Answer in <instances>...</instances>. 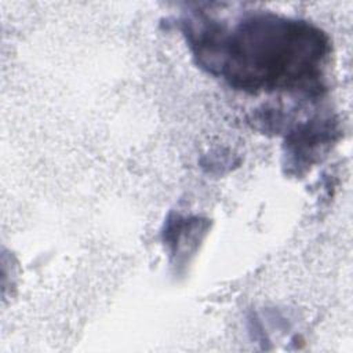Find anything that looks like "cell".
<instances>
[{
    "mask_svg": "<svg viewBox=\"0 0 353 353\" xmlns=\"http://www.w3.org/2000/svg\"><path fill=\"white\" fill-rule=\"evenodd\" d=\"M331 54L330 37L314 23L254 12L226 29L218 76L248 94L324 91V69Z\"/></svg>",
    "mask_w": 353,
    "mask_h": 353,
    "instance_id": "6da1fadb",
    "label": "cell"
},
{
    "mask_svg": "<svg viewBox=\"0 0 353 353\" xmlns=\"http://www.w3.org/2000/svg\"><path fill=\"white\" fill-rule=\"evenodd\" d=\"M338 121L331 117H313L295 125L284 141V167L290 175H303L320 163L339 139Z\"/></svg>",
    "mask_w": 353,
    "mask_h": 353,
    "instance_id": "7a4b0ae2",
    "label": "cell"
},
{
    "mask_svg": "<svg viewBox=\"0 0 353 353\" xmlns=\"http://www.w3.org/2000/svg\"><path fill=\"white\" fill-rule=\"evenodd\" d=\"M208 222L200 218H183L181 215H171L163 232L164 243L170 247L171 254L179 256V252H190L192 247L196 248L200 234L207 232Z\"/></svg>",
    "mask_w": 353,
    "mask_h": 353,
    "instance_id": "3957f363",
    "label": "cell"
}]
</instances>
